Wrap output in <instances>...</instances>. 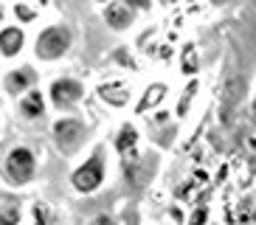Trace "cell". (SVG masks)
Segmentation results:
<instances>
[{"mask_svg":"<svg viewBox=\"0 0 256 225\" xmlns=\"http://www.w3.org/2000/svg\"><path fill=\"white\" fill-rule=\"evenodd\" d=\"M68 45H70L68 26H48L37 40V56L40 60H56L68 51Z\"/></svg>","mask_w":256,"mask_h":225,"instance_id":"cell-1","label":"cell"},{"mask_svg":"<svg viewBox=\"0 0 256 225\" xmlns=\"http://www.w3.org/2000/svg\"><path fill=\"white\" fill-rule=\"evenodd\" d=\"M102 180H104V155L102 152H93L74 172V186L79 192H93V188H98Z\"/></svg>","mask_w":256,"mask_h":225,"instance_id":"cell-2","label":"cell"},{"mask_svg":"<svg viewBox=\"0 0 256 225\" xmlns=\"http://www.w3.org/2000/svg\"><path fill=\"white\" fill-rule=\"evenodd\" d=\"M34 166H37L34 152L26 150V146L12 150V152H8V158H6V174H8L12 183H28V178L34 174Z\"/></svg>","mask_w":256,"mask_h":225,"instance_id":"cell-3","label":"cell"},{"mask_svg":"<svg viewBox=\"0 0 256 225\" xmlns=\"http://www.w3.org/2000/svg\"><path fill=\"white\" fill-rule=\"evenodd\" d=\"M82 96V84L76 79H56L51 84V102L56 107H70L74 102H79Z\"/></svg>","mask_w":256,"mask_h":225,"instance_id":"cell-4","label":"cell"},{"mask_svg":"<svg viewBox=\"0 0 256 225\" xmlns=\"http://www.w3.org/2000/svg\"><path fill=\"white\" fill-rule=\"evenodd\" d=\"M54 132H56V141L62 144V150H74V144H79L82 141V124L79 121H74V118H65V121H60L56 127H54Z\"/></svg>","mask_w":256,"mask_h":225,"instance_id":"cell-5","label":"cell"},{"mask_svg":"<svg viewBox=\"0 0 256 225\" xmlns=\"http://www.w3.org/2000/svg\"><path fill=\"white\" fill-rule=\"evenodd\" d=\"M37 82V74H34V68H14L12 74L6 76V90L8 93H23V90H28L31 84Z\"/></svg>","mask_w":256,"mask_h":225,"instance_id":"cell-6","label":"cell"},{"mask_svg":"<svg viewBox=\"0 0 256 225\" xmlns=\"http://www.w3.org/2000/svg\"><path fill=\"white\" fill-rule=\"evenodd\" d=\"M20 48H23V31L17 26H6L0 31V54L3 56H14V54H20Z\"/></svg>","mask_w":256,"mask_h":225,"instance_id":"cell-7","label":"cell"},{"mask_svg":"<svg viewBox=\"0 0 256 225\" xmlns=\"http://www.w3.org/2000/svg\"><path fill=\"white\" fill-rule=\"evenodd\" d=\"M102 93V98L104 102H110V104H116V107H121L124 102H127V84H121V82H116V84H104V88L98 90Z\"/></svg>","mask_w":256,"mask_h":225,"instance_id":"cell-8","label":"cell"},{"mask_svg":"<svg viewBox=\"0 0 256 225\" xmlns=\"http://www.w3.org/2000/svg\"><path fill=\"white\" fill-rule=\"evenodd\" d=\"M42 107H46V102H42V96L34 90V93H28V96L23 98L20 110H23V116H42Z\"/></svg>","mask_w":256,"mask_h":225,"instance_id":"cell-9","label":"cell"}]
</instances>
